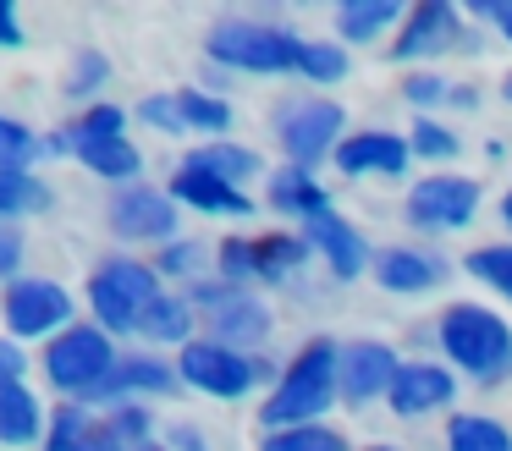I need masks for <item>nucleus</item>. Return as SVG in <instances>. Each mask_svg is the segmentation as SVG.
Instances as JSON below:
<instances>
[{"label": "nucleus", "mask_w": 512, "mask_h": 451, "mask_svg": "<svg viewBox=\"0 0 512 451\" xmlns=\"http://www.w3.org/2000/svg\"><path fill=\"white\" fill-rule=\"evenodd\" d=\"M336 369H342V347L336 341H325V336H314L309 347L292 358V369L281 374V385H276V396L265 402V429H303V424H314V418L331 407V396L342 391L336 385Z\"/></svg>", "instance_id": "nucleus-1"}, {"label": "nucleus", "mask_w": 512, "mask_h": 451, "mask_svg": "<svg viewBox=\"0 0 512 451\" xmlns=\"http://www.w3.org/2000/svg\"><path fill=\"white\" fill-rule=\"evenodd\" d=\"M441 347L457 369L496 374L512 363V330L501 314H490V308H479V303H452L441 314Z\"/></svg>", "instance_id": "nucleus-2"}, {"label": "nucleus", "mask_w": 512, "mask_h": 451, "mask_svg": "<svg viewBox=\"0 0 512 451\" xmlns=\"http://www.w3.org/2000/svg\"><path fill=\"white\" fill-rule=\"evenodd\" d=\"M160 297H166L160 292V270L133 259H111L89 281V308L100 314L105 330H144V319L155 314Z\"/></svg>", "instance_id": "nucleus-3"}, {"label": "nucleus", "mask_w": 512, "mask_h": 451, "mask_svg": "<svg viewBox=\"0 0 512 451\" xmlns=\"http://www.w3.org/2000/svg\"><path fill=\"white\" fill-rule=\"evenodd\" d=\"M303 39L270 22H237L226 17L221 28H210V61L237 66V72H298Z\"/></svg>", "instance_id": "nucleus-4"}, {"label": "nucleus", "mask_w": 512, "mask_h": 451, "mask_svg": "<svg viewBox=\"0 0 512 451\" xmlns=\"http://www.w3.org/2000/svg\"><path fill=\"white\" fill-rule=\"evenodd\" d=\"M116 369V347L105 341L100 325H72L61 330V341H50L45 352V374L61 391H100Z\"/></svg>", "instance_id": "nucleus-5"}, {"label": "nucleus", "mask_w": 512, "mask_h": 451, "mask_svg": "<svg viewBox=\"0 0 512 451\" xmlns=\"http://www.w3.org/2000/svg\"><path fill=\"white\" fill-rule=\"evenodd\" d=\"M441 50H474V33L463 28V17L446 0H424L402 22L397 44H391V61H419V55H441Z\"/></svg>", "instance_id": "nucleus-6"}, {"label": "nucleus", "mask_w": 512, "mask_h": 451, "mask_svg": "<svg viewBox=\"0 0 512 451\" xmlns=\"http://www.w3.org/2000/svg\"><path fill=\"white\" fill-rule=\"evenodd\" d=\"M342 105L336 99H303V105H287L281 110V149H287V160L298 165H314L325 160V149L336 143V132H342Z\"/></svg>", "instance_id": "nucleus-7"}, {"label": "nucleus", "mask_w": 512, "mask_h": 451, "mask_svg": "<svg viewBox=\"0 0 512 451\" xmlns=\"http://www.w3.org/2000/svg\"><path fill=\"white\" fill-rule=\"evenodd\" d=\"M182 380L199 385L204 396L232 402V396H243L248 385H254V363L237 347H221V341H188V347H182Z\"/></svg>", "instance_id": "nucleus-8"}, {"label": "nucleus", "mask_w": 512, "mask_h": 451, "mask_svg": "<svg viewBox=\"0 0 512 451\" xmlns=\"http://www.w3.org/2000/svg\"><path fill=\"white\" fill-rule=\"evenodd\" d=\"M479 209V187L468 176H424L408 193V220L424 231H446V226H468Z\"/></svg>", "instance_id": "nucleus-9"}, {"label": "nucleus", "mask_w": 512, "mask_h": 451, "mask_svg": "<svg viewBox=\"0 0 512 451\" xmlns=\"http://www.w3.org/2000/svg\"><path fill=\"white\" fill-rule=\"evenodd\" d=\"M72 319V297L56 281H12L6 286V330L12 336H50Z\"/></svg>", "instance_id": "nucleus-10"}, {"label": "nucleus", "mask_w": 512, "mask_h": 451, "mask_svg": "<svg viewBox=\"0 0 512 451\" xmlns=\"http://www.w3.org/2000/svg\"><path fill=\"white\" fill-rule=\"evenodd\" d=\"M397 352L386 341H353L342 347V369H336V385H342V402L364 407L369 396H391V380H397Z\"/></svg>", "instance_id": "nucleus-11"}, {"label": "nucleus", "mask_w": 512, "mask_h": 451, "mask_svg": "<svg viewBox=\"0 0 512 451\" xmlns=\"http://www.w3.org/2000/svg\"><path fill=\"white\" fill-rule=\"evenodd\" d=\"M111 231L127 242H149V237L166 242L177 231V204L166 193H155V187H127L111 204Z\"/></svg>", "instance_id": "nucleus-12"}, {"label": "nucleus", "mask_w": 512, "mask_h": 451, "mask_svg": "<svg viewBox=\"0 0 512 451\" xmlns=\"http://www.w3.org/2000/svg\"><path fill=\"white\" fill-rule=\"evenodd\" d=\"M336 165L347 176H402L408 171V143L397 132H353L336 143Z\"/></svg>", "instance_id": "nucleus-13"}, {"label": "nucleus", "mask_w": 512, "mask_h": 451, "mask_svg": "<svg viewBox=\"0 0 512 451\" xmlns=\"http://www.w3.org/2000/svg\"><path fill=\"white\" fill-rule=\"evenodd\" d=\"M452 391L457 385L446 369H435V363H408V369H397V380H391V413L424 418V413L452 402Z\"/></svg>", "instance_id": "nucleus-14"}, {"label": "nucleus", "mask_w": 512, "mask_h": 451, "mask_svg": "<svg viewBox=\"0 0 512 451\" xmlns=\"http://www.w3.org/2000/svg\"><path fill=\"white\" fill-rule=\"evenodd\" d=\"M303 231H309V242L325 253V264H331L342 281H353L358 270L369 264V248H364V237H358L347 220H336V209L331 215H314V220H303Z\"/></svg>", "instance_id": "nucleus-15"}, {"label": "nucleus", "mask_w": 512, "mask_h": 451, "mask_svg": "<svg viewBox=\"0 0 512 451\" xmlns=\"http://www.w3.org/2000/svg\"><path fill=\"white\" fill-rule=\"evenodd\" d=\"M45 451H122V435H116L111 418H94L83 413V407H61L56 418H50V440Z\"/></svg>", "instance_id": "nucleus-16"}, {"label": "nucleus", "mask_w": 512, "mask_h": 451, "mask_svg": "<svg viewBox=\"0 0 512 451\" xmlns=\"http://www.w3.org/2000/svg\"><path fill=\"white\" fill-rule=\"evenodd\" d=\"M171 198L193 209H210V215H254V198L243 187L221 182V176H204V171H177L171 176Z\"/></svg>", "instance_id": "nucleus-17"}, {"label": "nucleus", "mask_w": 512, "mask_h": 451, "mask_svg": "<svg viewBox=\"0 0 512 451\" xmlns=\"http://www.w3.org/2000/svg\"><path fill=\"white\" fill-rule=\"evenodd\" d=\"M210 325H215V341L221 347H254V341H265L270 330V314L254 303V297H215L210 308Z\"/></svg>", "instance_id": "nucleus-18"}, {"label": "nucleus", "mask_w": 512, "mask_h": 451, "mask_svg": "<svg viewBox=\"0 0 512 451\" xmlns=\"http://www.w3.org/2000/svg\"><path fill=\"white\" fill-rule=\"evenodd\" d=\"M441 275L446 270L430 253H413V248H386L375 259V281L386 292H430V286H441Z\"/></svg>", "instance_id": "nucleus-19"}, {"label": "nucleus", "mask_w": 512, "mask_h": 451, "mask_svg": "<svg viewBox=\"0 0 512 451\" xmlns=\"http://www.w3.org/2000/svg\"><path fill=\"white\" fill-rule=\"evenodd\" d=\"M270 204L276 209H292V215H303V220H314V215H331V198H325V187L314 182L309 171H281V176H270Z\"/></svg>", "instance_id": "nucleus-20"}, {"label": "nucleus", "mask_w": 512, "mask_h": 451, "mask_svg": "<svg viewBox=\"0 0 512 451\" xmlns=\"http://www.w3.org/2000/svg\"><path fill=\"white\" fill-rule=\"evenodd\" d=\"M72 154H78L94 176H105V182L138 176V149L127 138H83V143H72Z\"/></svg>", "instance_id": "nucleus-21"}, {"label": "nucleus", "mask_w": 512, "mask_h": 451, "mask_svg": "<svg viewBox=\"0 0 512 451\" xmlns=\"http://www.w3.org/2000/svg\"><path fill=\"white\" fill-rule=\"evenodd\" d=\"M182 171H204V176H221V182H243V176L259 171V154L254 149H237V143H204L182 160Z\"/></svg>", "instance_id": "nucleus-22"}, {"label": "nucleus", "mask_w": 512, "mask_h": 451, "mask_svg": "<svg viewBox=\"0 0 512 451\" xmlns=\"http://www.w3.org/2000/svg\"><path fill=\"white\" fill-rule=\"evenodd\" d=\"M0 440H6V446H28V440H39V402L28 396L23 380L0 385Z\"/></svg>", "instance_id": "nucleus-23"}, {"label": "nucleus", "mask_w": 512, "mask_h": 451, "mask_svg": "<svg viewBox=\"0 0 512 451\" xmlns=\"http://www.w3.org/2000/svg\"><path fill=\"white\" fill-rule=\"evenodd\" d=\"M127 391H155V396H166V391H171V369H166V363H155V358H122V363L111 369V380H105L94 396H127Z\"/></svg>", "instance_id": "nucleus-24"}, {"label": "nucleus", "mask_w": 512, "mask_h": 451, "mask_svg": "<svg viewBox=\"0 0 512 451\" xmlns=\"http://www.w3.org/2000/svg\"><path fill=\"white\" fill-rule=\"evenodd\" d=\"M309 259V242L303 237H259L254 242V275L259 281H287L292 270H298V264Z\"/></svg>", "instance_id": "nucleus-25"}, {"label": "nucleus", "mask_w": 512, "mask_h": 451, "mask_svg": "<svg viewBox=\"0 0 512 451\" xmlns=\"http://www.w3.org/2000/svg\"><path fill=\"white\" fill-rule=\"evenodd\" d=\"M397 17H402V0H347L342 17H336V28H342V39L364 44V39H375L386 22H397Z\"/></svg>", "instance_id": "nucleus-26"}, {"label": "nucleus", "mask_w": 512, "mask_h": 451, "mask_svg": "<svg viewBox=\"0 0 512 451\" xmlns=\"http://www.w3.org/2000/svg\"><path fill=\"white\" fill-rule=\"evenodd\" d=\"M50 209V187L28 171H0V220H17V215H39Z\"/></svg>", "instance_id": "nucleus-27"}, {"label": "nucleus", "mask_w": 512, "mask_h": 451, "mask_svg": "<svg viewBox=\"0 0 512 451\" xmlns=\"http://www.w3.org/2000/svg\"><path fill=\"white\" fill-rule=\"evenodd\" d=\"M446 446H452V451H512V435L496 424V418L457 413L452 429H446Z\"/></svg>", "instance_id": "nucleus-28"}, {"label": "nucleus", "mask_w": 512, "mask_h": 451, "mask_svg": "<svg viewBox=\"0 0 512 451\" xmlns=\"http://www.w3.org/2000/svg\"><path fill=\"white\" fill-rule=\"evenodd\" d=\"M259 451H347V440L325 424H303V429H270V440Z\"/></svg>", "instance_id": "nucleus-29"}, {"label": "nucleus", "mask_w": 512, "mask_h": 451, "mask_svg": "<svg viewBox=\"0 0 512 451\" xmlns=\"http://www.w3.org/2000/svg\"><path fill=\"white\" fill-rule=\"evenodd\" d=\"M298 72L309 77V83H336V77H347V55H342V44H309V39H303V50H298Z\"/></svg>", "instance_id": "nucleus-30"}, {"label": "nucleus", "mask_w": 512, "mask_h": 451, "mask_svg": "<svg viewBox=\"0 0 512 451\" xmlns=\"http://www.w3.org/2000/svg\"><path fill=\"white\" fill-rule=\"evenodd\" d=\"M468 275H479L485 286H496L501 297H512V248H474L463 259Z\"/></svg>", "instance_id": "nucleus-31"}, {"label": "nucleus", "mask_w": 512, "mask_h": 451, "mask_svg": "<svg viewBox=\"0 0 512 451\" xmlns=\"http://www.w3.org/2000/svg\"><path fill=\"white\" fill-rule=\"evenodd\" d=\"M182 116H188V132H226V127H232V110H226V99L193 94V88H182Z\"/></svg>", "instance_id": "nucleus-32"}, {"label": "nucleus", "mask_w": 512, "mask_h": 451, "mask_svg": "<svg viewBox=\"0 0 512 451\" xmlns=\"http://www.w3.org/2000/svg\"><path fill=\"white\" fill-rule=\"evenodd\" d=\"M39 154L34 132L23 127V121L0 116V171H28V160Z\"/></svg>", "instance_id": "nucleus-33"}, {"label": "nucleus", "mask_w": 512, "mask_h": 451, "mask_svg": "<svg viewBox=\"0 0 512 451\" xmlns=\"http://www.w3.org/2000/svg\"><path fill=\"white\" fill-rule=\"evenodd\" d=\"M188 314H193L188 303H177V297H160L155 314L144 319V336H149V341H182V336H188Z\"/></svg>", "instance_id": "nucleus-34"}, {"label": "nucleus", "mask_w": 512, "mask_h": 451, "mask_svg": "<svg viewBox=\"0 0 512 451\" xmlns=\"http://www.w3.org/2000/svg\"><path fill=\"white\" fill-rule=\"evenodd\" d=\"M138 116H144L149 127H160V132H188V116H182V88L144 99V105H138Z\"/></svg>", "instance_id": "nucleus-35"}, {"label": "nucleus", "mask_w": 512, "mask_h": 451, "mask_svg": "<svg viewBox=\"0 0 512 451\" xmlns=\"http://www.w3.org/2000/svg\"><path fill=\"white\" fill-rule=\"evenodd\" d=\"M111 424H116V435H122V451H166L160 440H149V418L138 413V407H122Z\"/></svg>", "instance_id": "nucleus-36"}, {"label": "nucleus", "mask_w": 512, "mask_h": 451, "mask_svg": "<svg viewBox=\"0 0 512 451\" xmlns=\"http://www.w3.org/2000/svg\"><path fill=\"white\" fill-rule=\"evenodd\" d=\"M413 149L430 154V160H446V154H457V132H446L441 121H419L413 127Z\"/></svg>", "instance_id": "nucleus-37"}, {"label": "nucleus", "mask_w": 512, "mask_h": 451, "mask_svg": "<svg viewBox=\"0 0 512 451\" xmlns=\"http://www.w3.org/2000/svg\"><path fill=\"white\" fill-rule=\"evenodd\" d=\"M221 270H226V281H248V275H254V242L226 237L221 242Z\"/></svg>", "instance_id": "nucleus-38"}, {"label": "nucleus", "mask_w": 512, "mask_h": 451, "mask_svg": "<svg viewBox=\"0 0 512 451\" xmlns=\"http://www.w3.org/2000/svg\"><path fill=\"white\" fill-rule=\"evenodd\" d=\"M402 94H408V105H435V99H452V94H446V83H441V77H430V72H413L408 83H402Z\"/></svg>", "instance_id": "nucleus-39"}, {"label": "nucleus", "mask_w": 512, "mask_h": 451, "mask_svg": "<svg viewBox=\"0 0 512 451\" xmlns=\"http://www.w3.org/2000/svg\"><path fill=\"white\" fill-rule=\"evenodd\" d=\"M105 77V55H83L78 61V77L67 83V94H94V83Z\"/></svg>", "instance_id": "nucleus-40"}, {"label": "nucleus", "mask_w": 512, "mask_h": 451, "mask_svg": "<svg viewBox=\"0 0 512 451\" xmlns=\"http://www.w3.org/2000/svg\"><path fill=\"white\" fill-rule=\"evenodd\" d=\"M23 369H28V358L12 347V341H0V385H12V380H23Z\"/></svg>", "instance_id": "nucleus-41"}, {"label": "nucleus", "mask_w": 512, "mask_h": 451, "mask_svg": "<svg viewBox=\"0 0 512 451\" xmlns=\"http://www.w3.org/2000/svg\"><path fill=\"white\" fill-rule=\"evenodd\" d=\"M160 270H166V275H188L193 270V248H188V242H171V248L160 253Z\"/></svg>", "instance_id": "nucleus-42"}, {"label": "nucleus", "mask_w": 512, "mask_h": 451, "mask_svg": "<svg viewBox=\"0 0 512 451\" xmlns=\"http://www.w3.org/2000/svg\"><path fill=\"white\" fill-rule=\"evenodd\" d=\"M23 44V22H17V11L0 0V50H17Z\"/></svg>", "instance_id": "nucleus-43"}, {"label": "nucleus", "mask_w": 512, "mask_h": 451, "mask_svg": "<svg viewBox=\"0 0 512 451\" xmlns=\"http://www.w3.org/2000/svg\"><path fill=\"white\" fill-rule=\"evenodd\" d=\"M479 11H490V17H496V28H501V39L512 44V0H485Z\"/></svg>", "instance_id": "nucleus-44"}, {"label": "nucleus", "mask_w": 512, "mask_h": 451, "mask_svg": "<svg viewBox=\"0 0 512 451\" xmlns=\"http://www.w3.org/2000/svg\"><path fill=\"white\" fill-rule=\"evenodd\" d=\"M171 440H177V451H204L199 429H188V424H177V429H171Z\"/></svg>", "instance_id": "nucleus-45"}, {"label": "nucleus", "mask_w": 512, "mask_h": 451, "mask_svg": "<svg viewBox=\"0 0 512 451\" xmlns=\"http://www.w3.org/2000/svg\"><path fill=\"white\" fill-rule=\"evenodd\" d=\"M12 270H17V242L0 237V275H12Z\"/></svg>", "instance_id": "nucleus-46"}, {"label": "nucleus", "mask_w": 512, "mask_h": 451, "mask_svg": "<svg viewBox=\"0 0 512 451\" xmlns=\"http://www.w3.org/2000/svg\"><path fill=\"white\" fill-rule=\"evenodd\" d=\"M501 215H507V226H512V193H507V198H501Z\"/></svg>", "instance_id": "nucleus-47"}, {"label": "nucleus", "mask_w": 512, "mask_h": 451, "mask_svg": "<svg viewBox=\"0 0 512 451\" xmlns=\"http://www.w3.org/2000/svg\"><path fill=\"white\" fill-rule=\"evenodd\" d=\"M501 94H507V99H512V77H507V83H501Z\"/></svg>", "instance_id": "nucleus-48"}, {"label": "nucleus", "mask_w": 512, "mask_h": 451, "mask_svg": "<svg viewBox=\"0 0 512 451\" xmlns=\"http://www.w3.org/2000/svg\"><path fill=\"white\" fill-rule=\"evenodd\" d=\"M369 451H391V446H369Z\"/></svg>", "instance_id": "nucleus-49"}]
</instances>
